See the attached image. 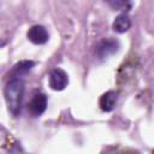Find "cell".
<instances>
[{"mask_svg": "<svg viewBox=\"0 0 154 154\" xmlns=\"http://www.w3.org/2000/svg\"><path fill=\"white\" fill-rule=\"evenodd\" d=\"M24 91H25V84L20 77H12L5 85L4 95H5L6 105L8 112L13 117L19 116L22 112Z\"/></svg>", "mask_w": 154, "mask_h": 154, "instance_id": "1", "label": "cell"}, {"mask_svg": "<svg viewBox=\"0 0 154 154\" xmlns=\"http://www.w3.org/2000/svg\"><path fill=\"white\" fill-rule=\"evenodd\" d=\"M48 83L53 90H58V91L63 90L69 84V76L63 69L55 67V69L51 70V72H49Z\"/></svg>", "mask_w": 154, "mask_h": 154, "instance_id": "2", "label": "cell"}, {"mask_svg": "<svg viewBox=\"0 0 154 154\" xmlns=\"http://www.w3.org/2000/svg\"><path fill=\"white\" fill-rule=\"evenodd\" d=\"M119 48V43L117 40L114 38H111V37H107V38H103L101 40L97 46H96V49H95V53L96 55L100 58V59H107L108 57L113 55Z\"/></svg>", "mask_w": 154, "mask_h": 154, "instance_id": "3", "label": "cell"}, {"mask_svg": "<svg viewBox=\"0 0 154 154\" xmlns=\"http://www.w3.org/2000/svg\"><path fill=\"white\" fill-rule=\"evenodd\" d=\"M47 108V96L43 93H37L28 103V111L32 117H40Z\"/></svg>", "mask_w": 154, "mask_h": 154, "instance_id": "4", "label": "cell"}, {"mask_svg": "<svg viewBox=\"0 0 154 154\" xmlns=\"http://www.w3.org/2000/svg\"><path fill=\"white\" fill-rule=\"evenodd\" d=\"M26 37L34 45H45L48 41L49 35L45 26L36 24V25H32L29 28V30L26 32Z\"/></svg>", "mask_w": 154, "mask_h": 154, "instance_id": "5", "label": "cell"}, {"mask_svg": "<svg viewBox=\"0 0 154 154\" xmlns=\"http://www.w3.org/2000/svg\"><path fill=\"white\" fill-rule=\"evenodd\" d=\"M117 100H118L117 93L113 90H108L100 96L99 106L103 112H111L114 109V107L117 105Z\"/></svg>", "mask_w": 154, "mask_h": 154, "instance_id": "6", "label": "cell"}, {"mask_svg": "<svg viewBox=\"0 0 154 154\" xmlns=\"http://www.w3.org/2000/svg\"><path fill=\"white\" fill-rule=\"evenodd\" d=\"M112 28L116 32H119V34L126 32L131 28V18L129 17L128 13H120L113 20Z\"/></svg>", "mask_w": 154, "mask_h": 154, "instance_id": "7", "label": "cell"}, {"mask_svg": "<svg viewBox=\"0 0 154 154\" xmlns=\"http://www.w3.org/2000/svg\"><path fill=\"white\" fill-rule=\"evenodd\" d=\"M34 65H35V63L32 60H22L12 67V70L10 71V76L11 77H20L22 75H25L26 72H29L34 67Z\"/></svg>", "mask_w": 154, "mask_h": 154, "instance_id": "8", "label": "cell"}, {"mask_svg": "<svg viewBox=\"0 0 154 154\" xmlns=\"http://www.w3.org/2000/svg\"><path fill=\"white\" fill-rule=\"evenodd\" d=\"M105 2L114 11H129L131 8V0H105Z\"/></svg>", "mask_w": 154, "mask_h": 154, "instance_id": "9", "label": "cell"}]
</instances>
